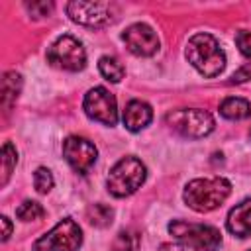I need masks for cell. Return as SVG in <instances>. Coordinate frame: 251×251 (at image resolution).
<instances>
[{
  "label": "cell",
  "mask_w": 251,
  "mask_h": 251,
  "mask_svg": "<svg viewBox=\"0 0 251 251\" xmlns=\"http://www.w3.org/2000/svg\"><path fill=\"white\" fill-rule=\"evenodd\" d=\"M186 59L206 78L218 76L226 67V55L218 45L216 37L210 33H196L188 39Z\"/></svg>",
  "instance_id": "obj_1"
},
{
  "label": "cell",
  "mask_w": 251,
  "mask_h": 251,
  "mask_svg": "<svg viewBox=\"0 0 251 251\" xmlns=\"http://www.w3.org/2000/svg\"><path fill=\"white\" fill-rule=\"evenodd\" d=\"M229 192H231L229 180L224 176H214V178L190 180L182 196L188 208L196 212H212L229 196Z\"/></svg>",
  "instance_id": "obj_2"
},
{
  "label": "cell",
  "mask_w": 251,
  "mask_h": 251,
  "mask_svg": "<svg viewBox=\"0 0 251 251\" xmlns=\"http://www.w3.org/2000/svg\"><path fill=\"white\" fill-rule=\"evenodd\" d=\"M145 176H147V169L137 157H124L110 169L106 186L112 196L126 198L133 194L137 188H141Z\"/></svg>",
  "instance_id": "obj_3"
},
{
  "label": "cell",
  "mask_w": 251,
  "mask_h": 251,
  "mask_svg": "<svg viewBox=\"0 0 251 251\" xmlns=\"http://www.w3.org/2000/svg\"><path fill=\"white\" fill-rule=\"evenodd\" d=\"M167 124L180 135L188 139H200L206 137L214 129V118L210 112L200 108H180L167 114Z\"/></svg>",
  "instance_id": "obj_4"
},
{
  "label": "cell",
  "mask_w": 251,
  "mask_h": 251,
  "mask_svg": "<svg viewBox=\"0 0 251 251\" xmlns=\"http://www.w3.org/2000/svg\"><path fill=\"white\" fill-rule=\"evenodd\" d=\"M80 243L82 231L78 224L71 218H65L33 243V251H76Z\"/></svg>",
  "instance_id": "obj_5"
},
{
  "label": "cell",
  "mask_w": 251,
  "mask_h": 251,
  "mask_svg": "<svg viewBox=\"0 0 251 251\" xmlns=\"http://www.w3.org/2000/svg\"><path fill=\"white\" fill-rule=\"evenodd\" d=\"M47 61L63 71H82L86 65V51L82 43L73 35H61L47 49Z\"/></svg>",
  "instance_id": "obj_6"
},
{
  "label": "cell",
  "mask_w": 251,
  "mask_h": 251,
  "mask_svg": "<svg viewBox=\"0 0 251 251\" xmlns=\"http://www.w3.org/2000/svg\"><path fill=\"white\" fill-rule=\"evenodd\" d=\"M169 231L186 245L192 247H200V249H218L222 243V235L216 227L212 226H204V224H190V222H182V220H173L169 224Z\"/></svg>",
  "instance_id": "obj_7"
},
{
  "label": "cell",
  "mask_w": 251,
  "mask_h": 251,
  "mask_svg": "<svg viewBox=\"0 0 251 251\" xmlns=\"http://www.w3.org/2000/svg\"><path fill=\"white\" fill-rule=\"evenodd\" d=\"M67 14L71 16L73 22L90 25V27H102L108 25L116 20L118 16V6L110 2H82L75 0L67 4Z\"/></svg>",
  "instance_id": "obj_8"
},
{
  "label": "cell",
  "mask_w": 251,
  "mask_h": 251,
  "mask_svg": "<svg viewBox=\"0 0 251 251\" xmlns=\"http://www.w3.org/2000/svg\"><path fill=\"white\" fill-rule=\"evenodd\" d=\"M82 108L88 118L104 124V126H116L118 122V108L114 94L104 86H94L84 94Z\"/></svg>",
  "instance_id": "obj_9"
},
{
  "label": "cell",
  "mask_w": 251,
  "mask_h": 251,
  "mask_svg": "<svg viewBox=\"0 0 251 251\" xmlns=\"http://www.w3.org/2000/svg\"><path fill=\"white\" fill-rule=\"evenodd\" d=\"M63 157L65 161L80 175H86L92 165L96 163L98 151L94 147L92 141H88L86 137H78V135H71L63 141Z\"/></svg>",
  "instance_id": "obj_10"
},
{
  "label": "cell",
  "mask_w": 251,
  "mask_h": 251,
  "mask_svg": "<svg viewBox=\"0 0 251 251\" xmlns=\"http://www.w3.org/2000/svg\"><path fill=\"white\" fill-rule=\"evenodd\" d=\"M124 41L127 45V49L133 55L139 57H151L159 51V37L155 33L153 27H149L147 24H133L124 31Z\"/></svg>",
  "instance_id": "obj_11"
},
{
  "label": "cell",
  "mask_w": 251,
  "mask_h": 251,
  "mask_svg": "<svg viewBox=\"0 0 251 251\" xmlns=\"http://www.w3.org/2000/svg\"><path fill=\"white\" fill-rule=\"evenodd\" d=\"M226 226H227V231L233 233L235 237L251 235V198L239 202L229 210Z\"/></svg>",
  "instance_id": "obj_12"
},
{
  "label": "cell",
  "mask_w": 251,
  "mask_h": 251,
  "mask_svg": "<svg viewBox=\"0 0 251 251\" xmlns=\"http://www.w3.org/2000/svg\"><path fill=\"white\" fill-rule=\"evenodd\" d=\"M151 120H153V110L147 102H141V100L127 102L124 110V126L129 131H141L151 124Z\"/></svg>",
  "instance_id": "obj_13"
},
{
  "label": "cell",
  "mask_w": 251,
  "mask_h": 251,
  "mask_svg": "<svg viewBox=\"0 0 251 251\" xmlns=\"http://www.w3.org/2000/svg\"><path fill=\"white\" fill-rule=\"evenodd\" d=\"M220 114L227 120H245L251 116V104L245 98L229 96L220 104Z\"/></svg>",
  "instance_id": "obj_14"
},
{
  "label": "cell",
  "mask_w": 251,
  "mask_h": 251,
  "mask_svg": "<svg viewBox=\"0 0 251 251\" xmlns=\"http://www.w3.org/2000/svg\"><path fill=\"white\" fill-rule=\"evenodd\" d=\"M20 88H22V76L16 71H8L2 78V106H4L6 114L10 112L12 104L16 102Z\"/></svg>",
  "instance_id": "obj_15"
},
{
  "label": "cell",
  "mask_w": 251,
  "mask_h": 251,
  "mask_svg": "<svg viewBox=\"0 0 251 251\" xmlns=\"http://www.w3.org/2000/svg\"><path fill=\"white\" fill-rule=\"evenodd\" d=\"M98 71H100V75L106 78V80H110V82H120L122 78H124V65L116 59V57H110V55H104V57H100V61H98Z\"/></svg>",
  "instance_id": "obj_16"
},
{
  "label": "cell",
  "mask_w": 251,
  "mask_h": 251,
  "mask_svg": "<svg viewBox=\"0 0 251 251\" xmlns=\"http://www.w3.org/2000/svg\"><path fill=\"white\" fill-rule=\"evenodd\" d=\"M86 220L96 227H108L114 220V210L108 204H92L86 210Z\"/></svg>",
  "instance_id": "obj_17"
},
{
  "label": "cell",
  "mask_w": 251,
  "mask_h": 251,
  "mask_svg": "<svg viewBox=\"0 0 251 251\" xmlns=\"http://www.w3.org/2000/svg\"><path fill=\"white\" fill-rule=\"evenodd\" d=\"M16 163H18V151H16V147H14L10 141H6V143L2 145V180H0L2 186L8 184Z\"/></svg>",
  "instance_id": "obj_18"
},
{
  "label": "cell",
  "mask_w": 251,
  "mask_h": 251,
  "mask_svg": "<svg viewBox=\"0 0 251 251\" xmlns=\"http://www.w3.org/2000/svg\"><path fill=\"white\" fill-rule=\"evenodd\" d=\"M139 241L141 237L135 229H122L112 243V251H137Z\"/></svg>",
  "instance_id": "obj_19"
},
{
  "label": "cell",
  "mask_w": 251,
  "mask_h": 251,
  "mask_svg": "<svg viewBox=\"0 0 251 251\" xmlns=\"http://www.w3.org/2000/svg\"><path fill=\"white\" fill-rule=\"evenodd\" d=\"M16 216L22 220V222H33V220H41L45 216V210L41 204L33 202V200H25L18 206L16 210Z\"/></svg>",
  "instance_id": "obj_20"
},
{
  "label": "cell",
  "mask_w": 251,
  "mask_h": 251,
  "mask_svg": "<svg viewBox=\"0 0 251 251\" xmlns=\"http://www.w3.org/2000/svg\"><path fill=\"white\" fill-rule=\"evenodd\" d=\"M33 184H35V190L39 194H47L53 188V175H51V171L45 169V167H39L33 173Z\"/></svg>",
  "instance_id": "obj_21"
},
{
  "label": "cell",
  "mask_w": 251,
  "mask_h": 251,
  "mask_svg": "<svg viewBox=\"0 0 251 251\" xmlns=\"http://www.w3.org/2000/svg\"><path fill=\"white\" fill-rule=\"evenodd\" d=\"M235 43H237L239 51H241L245 57H251V31L239 29V31L235 33Z\"/></svg>",
  "instance_id": "obj_22"
},
{
  "label": "cell",
  "mask_w": 251,
  "mask_h": 251,
  "mask_svg": "<svg viewBox=\"0 0 251 251\" xmlns=\"http://www.w3.org/2000/svg\"><path fill=\"white\" fill-rule=\"evenodd\" d=\"M25 8H27L33 16L43 18V16H49V14H51L53 4H51V2H27V4H25Z\"/></svg>",
  "instance_id": "obj_23"
},
{
  "label": "cell",
  "mask_w": 251,
  "mask_h": 251,
  "mask_svg": "<svg viewBox=\"0 0 251 251\" xmlns=\"http://www.w3.org/2000/svg\"><path fill=\"white\" fill-rule=\"evenodd\" d=\"M159 251H210V249H200V247H192L186 243H163Z\"/></svg>",
  "instance_id": "obj_24"
},
{
  "label": "cell",
  "mask_w": 251,
  "mask_h": 251,
  "mask_svg": "<svg viewBox=\"0 0 251 251\" xmlns=\"http://www.w3.org/2000/svg\"><path fill=\"white\" fill-rule=\"evenodd\" d=\"M249 78H251V63L243 65L237 73H233V76H231L229 82H245V80H249Z\"/></svg>",
  "instance_id": "obj_25"
},
{
  "label": "cell",
  "mask_w": 251,
  "mask_h": 251,
  "mask_svg": "<svg viewBox=\"0 0 251 251\" xmlns=\"http://www.w3.org/2000/svg\"><path fill=\"white\" fill-rule=\"evenodd\" d=\"M0 224H2V241H8V237L12 233V224H10V220L6 216L0 218Z\"/></svg>",
  "instance_id": "obj_26"
},
{
  "label": "cell",
  "mask_w": 251,
  "mask_h": 251,
  "mask_svg": "<svg viewBox=\"0 0 251 251\" xmlns=\"http://www.w3.org/2000/svg\"><path fill=\"white\" fill-rule=\"evenodd\" d=\"M249 133H251V131H249Z\"/></svg>",
  "instance_id": "obj_27"
},
{
  "label": "cell",
  "mask_w": 251,
  "mask_h": 251,
  "mask_svg": "<svg viewBox=\"0 0 251 251\" xmlns=\"http://www.w3.org/2000/svg\"><path fill=\"white\" fill-rule=\"evenodd\" d=\"M249 251H251V249H249Z\"/></svg>",
  "instance_id": "obj_28"
}]
</instances>
